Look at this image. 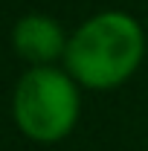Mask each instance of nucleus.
Returning <instances> with one entry per match:
<instances>
[{"label":"nucleus","instance_id":"7ed1b4c3","mask_svg":"<svg viewBox=\"0 0 148 151\" xmlns=\"http://www.w3.org/2000/svg\"><path fill=\"white\" fill-rule=\"evenodd\" d=\"M15 50L26 61H32L38 67L55 61L61 52H67V44H64V32L52 18L47 15H26L18 20L15 26Z\"/></svg>","mask_w":148,"mask_h":151},{"label":"nucleus","instance_id":"f257e3e1","mask_svg":"<svg viewBox=\"0 0 148 151\" xmlns=\"http://www.w3.org/2000/svg\"><path fill=\"white\" fill-rule=\"evenodd\" d=\"M145 55V35L128 12H102L67 41V73L90 90L128 81Z\"/></svg>","mask_w":148,"mask_h":151},{"label":"nucleus","instance_id":"f03ea898","mask_svg":"<svg viewBox=\"0 0 148 151\" xmlns=\"http://www.w3.org/2000/svg\"><path fill=\"white\" fill-rule=\"evenodd\" d=\"M78 87L73 76L55 67H35L20 78L15 90V122L35 142H58L73 131L78 119Z\"/></svg>","mask_w":148,"mask_h":151}]
</instances>
